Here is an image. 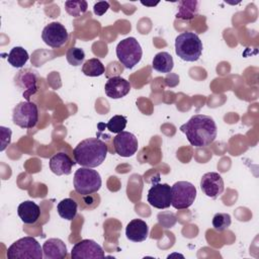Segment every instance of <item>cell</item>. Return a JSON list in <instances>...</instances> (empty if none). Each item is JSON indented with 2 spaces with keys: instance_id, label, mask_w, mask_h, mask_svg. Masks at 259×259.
<instances>
[{
  "instance_id": "f546056e",
  "label": "cell",
  "mask_w": 259,
  "mask_h": 259,
  "mask_svg": "<svg viewBox=\"0 0 259 259\" xmlns=\"http://www.w3.org/2000/svg\"><path fill=\"white\" fill-rule=\"evenodd\" d=\"M109 8V3L107 1H99L94 4L93 12L97 16H102Z\"/></svg>"
},
{
  "instance_id": "7402d4cb",
  "label": "cell",
  "mask_w": 259,
  "mask_h": 259,
  "mask_svg": "<svg viewBox=\"0 0 259 259\" xmlns=\"http://www.w3.org/2000/svg\"><path fill=\"white\" fill-rule=\"evenodd\" d=\"M29 59V55L22 47H14L7 56L8 63L13 68H22Z\"/></svg>"
},
{
  "instance_id": "4fadbf2b",
  "label": "cell",
  "mask_w": 259,
  "mask_h": 259,
  "mask_svg": "<svg viewBox=\"0 0 259 259\" xmlns=\"http://www.w3.org/2000/svg\"><path fill=\"white\" fill-rule=\"evenodd\" d=\"M200 188L207 197L215 199L225 189L223 177L218 172H207L201 177Z\"/></svg>"
},
{
  "instance_id": "4316f807",
  "label": "cell",
  "mask_w": 259,
  "mask_h": 259,
  "mask_svg": "<svg viewBox=\"0 0 259 259\" xmlns=\"http://www.w3.org/2000/svg\"><path fill=\"white\" fill-rule=\"evenodd\" d=\"M66 59L70 65H72L74 67L80 66V65L84 64L83 62L85 59V52L80 48L73 47L67 51Z\"/></svg>"
},
{
  "instance_id": "ffe728a7",
  "label": "cell",
  "mask_w": 259,
  "mask_h": 259,
  "mask_svg": "<svg viewBox=\"0 0 259 259\" xmlns=\"http://www.w3.org/2000/svg\"><path fill=\"white\" fill-rule=\"evenodd\" d=\"M154 70L160 73H170L174 67L172 56L167 52H160L155 55L152 62Z\"/></svg>"
},
{
  "instance_id": "277c9868",
  "label": "cell",
  "mask_w": 259,
  "mask_h": 259,
  "mask_svg": "<svg viewBox=\"0 0 259 259\" xmlns=\"http://www.w3.org/2000/svg\"><path fill=\"white\" fill-rule=\"evenodd\" d=\"M6 256L8 259H41L44 257L42 247L33 237H23L12 243Z\"/></svg>"
},
{
  "instance_id": "8fae6325",
  "label": "cell",
  "mask_w": 259,
  "mask_h": 259,
  "mask_svg": "<svg viewBox=\"0 0 259 259\" xmlns=\"http://www.w3.org/2000/svg\"><path fill=\"white\" fill-rule=\"evenodd\" d=\"M147 200L150 205L165 209L171 205V187L167 183H156L149 189Z\"/></svg>"
},
{
  "instance_id": "7a4b0ae2",
  "label": "cell",
  "mask_w": 259,
  "mask_h": 259,
  "mask_svg": "<svg viewBox=\"0 0 259 259\" xmlns=\"http://www.w3.org/2000/svg\"><path fill=\"white\" fill-rule=\"evenodd\" d=\"M107 145L98 138L81 141L73 150L75 162L82 167L95 168L101 165L107 155Z\"/></svg>"
},
{
  "instance_id": "83f0119b",
  "label": "cell",
  "mask_w": 259,
  "mask_h": 259,
  "mask_svg": "<svg viewBox=\"0 0 259 259\" xmlns=\"http://www.w3.org/2000/svg\"><path fill=\"white\" fill-rule=\"evenodd\" d=\"M126 122H127V119H126L125 116H123V115H113L109 119V121L105 124V126L109 132L117 135V134L123 132V130L126 126Z\"/></svg>"
},
{
  "instance_id": "6da1fadb",
  "label": "cell",
  "mask_w": 259,
  "mask_h": 259,
  "mask_svg": "<svg viewBox=\"0 0 259 259\" xmlns=\"http://www.w3.org/2000/svg\"><path fill=\"white\" fill-rule=\"evenodd\" d=\"M189 144L196 148H203L211 144L218 135V127L212 117L205 114H194L179 128Z\"/></svg>"
},
{
  "instance_id": "5bb4252c",
  "label": "cell",
  "mask_w": 259,
  "mask_h": 259,
  "mask_svg": "<svg viewBox=\"0 0 259 259\" xmlns=\"http://www.w3.org/2000/svg\"><path fill=\"white\" fill-rule=\"evenodd\" d=\"M132 86L130 82L119 76L109 78L104 85L105 94L111 99H119L124 97L126 94H128Z\"/></svg>"
},
{
  "instance_id": "52a82bcc",
  "label": "cell",
  "mask_w": 259,
  "mask_h": 259,
  "mask_svg": "<svg viewBox=\"0 0 259 259\" xmlns=\"http://www.w3.org/2000/svg\"><path fill=\"white\" fill-rule=\"evenodd\" d=\"M195 197L196 188L188 181L175 182L171 187V205L176 209L188 208Z\"/></svg>"
},
{
  "instance_id": "2e32d148",
  "label": "cell",
  "mask_w": 259,
  "mask_h": 259,
  "mask_svg": "<svg viewBox=\"0 0 259 259\" xmlns=\"http://www.w3.org/2000/svg\"><path fill=\"white\" fill-rule=\"evenodd\" d=\"M44 257L46 259H63L67 256V246L59 238H51L42 245Z\"/></svg>"
},
{
  "instance_id": "d6986e66",
  "label": "cell",
  "mask_w": 259,
  "mask_h": 259,
  "mask_svg": "<svg viewBox=\"0 0 259 259\" xmlns=\"http://www.w3.org/2000/svg\"><path fill=\"white\" fill-rule=\"evenodd\" d=\"M27 70H22L18 73V75L15 77V82L17 85L21 88H24L25 91L23 93L24 97L29 100V96L33 94L36 91V78H35V72L27 73Z\"/></svg>"
},
{
  "instance_id": "484cf974",
  "label": "cell",
  "mask_w": 259,
  "mask_h": 259,
  "mask_svg": "<svg viewBox=\"0 0 259 259\" xmlns=\"http://www.w3.org/2000/svg\"><path fill=\"white\" fill-rule=\"evenodd\" d=\"M231 224V215L227 212H218L212 218V227L217 232H223L227 230Z\"/></svg>"
},
{
  "instance_id": "9c48e42d",
  "label": "cell",
  "mask_w": 259,
  "mask_h": 259,
  "mask_svg": "<svg viewBox=\"0 0 259 259\" xmlns=\"http://www.w3.org/2000/svg\"><path fill=\"white\" fill-rule=\"evenodd\" d=\"M41 38L46 45L51 48L57 49L67 42L69 38V33L62 23L54 21L44 27L41 32Z\"/></svg>"
},
{
  "instance_id": "9a60e30c",
  "label": "cell",
  "mask_w": 259,
  "mask_h": 259,
  "mask_svg": "<svg viewBox=\"0 0 259 259\" xmlns=\"http://www.w3.org/2000/svg\"><path fill=\"white\" fill-rule=\"evenodd\" d=\"M76 164L73 160L65 153H57L51 157L49 165L51 171L60 176V175H69L72 172V167Z\"/></svg>"
},
{
  "instance_id": "ba28073f",
  "label": "cell",
  "mask_w": 259,
  "mask_h": 259,
  "mask_svg": "<svg viewBox=\"0 0 259 259\" xmlns=\"http://www.w3.org/2000/svg\"><path fill=\"white\" fill-rule=\"evenodd\" d=\"M14 124L22 128H32L38 121V108L34 102L21 101L12 112Z\"/></svg>"
},
{
  "instance_id": "cb8c5ba5",
  "label": "cell",
  "mask_w": 259,
  "mask_h": 259,
  "mask_svg": "<svg viewBox=\"0 0 259 259\" xmlns=\"http://www.w3.org/2000/svg\"><path fill=\"white\" fill-rule=\"evenodd\" d=\"M198 12L197 1H181L179 2V11L176 14L177 18L184 20L192 19Z\"/></svg>"
},
{
  "instance_id": "7c38bea8",
  "label": "cell",
  "mask_w": 259,
  "mask_h": 259,
  "mask_svg": "<svg viewBox=\"0 0 259 259\" xmlns=\"http://www.w3.org/2000/svg\"><path fill=\"white\" fill-rule=\"evenodd\" d=\"M113 148L121 157H132L138 151L139 143L136 136L130 132H121L113 138Z\"/></svg>"
},
{
  "instance_id": "44dd1931",
  "label": "cell",
  "mask_w": 259,
  "mask_h": 259,
  "mask_svg": "<svg viewBox=\"0 0 259 259\" xmlns=\"http://www.w3.org/2000/svg\"><path fill=\"white\" fill-rule=\"evenodd\" d=\"M78 204L72 198H64L57 204V210L62 219L72 221L77 214Z\"/></svg>"
},
{
  "instance_id": "d4e9b609",
  "label": "cell",
  "mask_w": 259,
  "mask_h": 259,
  "mask_svg": "<svg viewBox=\"0 0 259 259\" xmlns=\"http://www.w3.org/2000/svg\"><path fill=\"white\" fill-rule=\"evenodd\" d=\"M88 4L85 0H76V1H66L65 10L68 14L73 17H78L81 14L87 11Z\"/></svg>"
},
{
  "instance_id": "30bf717a",
  "label": "cell",
  "mask_w": 259,
  "mask_h": 259,
  "mask_svg": "<svg viewBox=\"0 0 259 259\" xmlns=\"http://www.w3.org/2000/svg\"><path fill=\"white\" fill-rule=\"evenodd\" d=\"M73 259H97L104 258L105 254L100 245L90 239L81 240L76 243L71 250Z\"/></svg>"
},
{
  "instance_id": "e0dca14e",
  "label": "cell",
  "mask_w": 259,
  "mask_h": 259,
  "mask_svg": "<svg viewBox=\"0 0 259 259\" xmlns=\"http://www.w3.org/2000/svg\"><path fill=\"white\" fill-rule=\"evenodd\" d=\"M149 227L143 220L134 219L125 228V236L130 241L143 242L148 238Z\"/></svg>"
},
{
  "instance_id": "ac0fdd59",
  "label": "cell",
  "mask_w": 259,
  "mask_h": 259,
  "mask_svg": "<svg viewBox=\"0 0 259 259\" xmlns=\"http://www.w3.org/2000/svg\"><path fill=\"white\" fill-rule=\"evenodd\" d=\"M17 214L22 223L26 225H32L39 219L40 208L35 202L31 200H25L18 205Z\"/></svg>"
},
{
  "instance_id": "3957f363",
  "label": "cell",
  "mask_w": 259,
  "mask_h": 259,
  "mask_svg": "<svg viewBox=\"0 0 259 259\" xmlns=\"http://www.w3.org/2000/svg\"><path fill=\"white\" fill-rule=\"evenodd\" d=\"M175 53L183 61L195 62L201 56L202 41L194 32H182L175 38Z\"/></svg>"
},
{
  "instance_id": "5b68a950",
  "label": "cell",
  "mask_w": 259,
  "mask_h": 259,
  "mask_svg": "<svg viewBox=\"0 0 259 259\" xmlns=\"http://www.w3.org/2000/svg\"><path fill=\"white\" fill-rule=\"evenodd\" d=\"M74 189L82 196H88L97 192L102 184L101 176L92 168L81 167L74 174Z\"/></svg>"
},
{
  "instance_id": "603a6c76",
  "label": "cell",
  "mask_w": 259,
  "mask_h": 259,
  "mask_svg": "<svg viewBox=\"0 0 259 259\" xmlns=\"http://www.w3.org/2000/svg\"><path fill=\"white\" fill-rule=\"evenodd\" d=\"M105 68L97 58H91L82 65V73L88 77H98L104 74Z\"/></svg>"
},
{
  "instance_id": "8992f818",
  "label": "cell",
  "mask_w": 259,
  "mask_h": 259,
  "mask_svg": "<svg viewBox=\"0 0 259 259\" xmlns=\"http://www.w3.org/2000/svg\"><path fill=\"white\" fill-rule=\"evenodd\" d=\"M115 53L118 61L126 69H133L138 65L143 56L140 42L133 36L120 40L116 46Z\"/></svg>"
},
{
  "instance_id": "f1b7e54d",
  "label": "cell",
  "mask_w": 259,
  "mask_h": 259,
  "mask_svg": "<svg viewBox=\"0 0 259 259\" xmlns=\"http://www.w3.org/2000/svg\"><path fill=\"white\" fill-rule=\"evenodd\" d=\"M0 131H1V148L0 151H4L6 149V147L10 144L11 142V130L5 126H0Z\"/></svg>"
}]
</instances>
